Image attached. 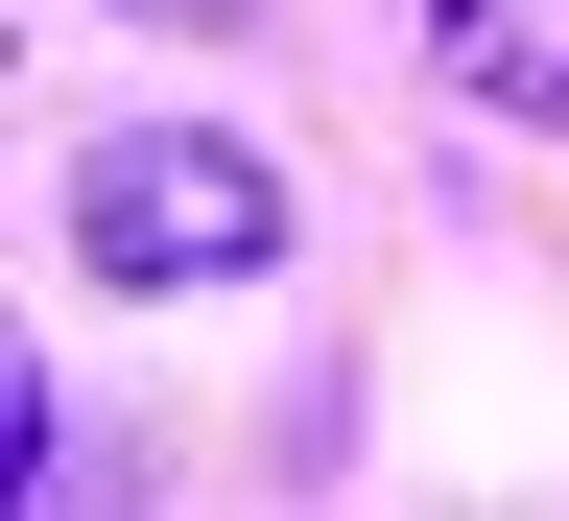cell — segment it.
Returning <instances> with one entry per match:
<instances>
[{"mask_svg":"<svg viewBox=\"0 0 569 521\" xmlns=\"http://www.w3.org/2000/svg\"><path fill=\"white\" fill-rule=\"evenodd\" d=\"M427 48L475 119H569V0H427Z\"/></svg>","mask_w":569,"mask_h":521,"instance_id":"cell-2","label":"cell"},{"mask_svg":"<svg viewBox=\"0 0 569 521\" xmlns=\"http://www.w3.org/2000/svg\"><path fill=\"white\" fill-rule=\"evenodd\" d=\"M71 261L96 284H284V167L213 119H96L71 142Z\"/></svg>","mask_w":569,"mask_h":521,"instance_id":"cell-1","label":"cell"}]
</instances>
